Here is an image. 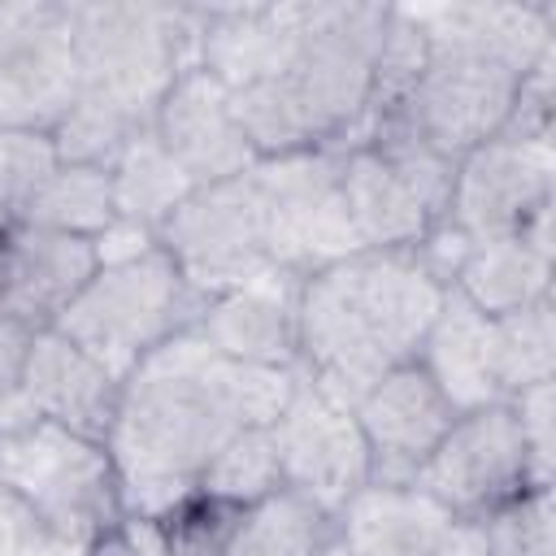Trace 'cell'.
<instances>
[{
  "instance_id": "cell-1",
  "label": "cell",
  "mask_w": 556,
  "mask_h": 556,
  "mask_svg": "<svg viewBox=\"0 0 556 556\" xmlns=\"http://www.w3.org/2000/svg\"><path fill=\"white\" fill-rule=\"evenodd\" d=\"M291 387L295 369L226 361L195 330L143 356L122 378L104 439L126 517H156L195 495L208 460L239 430L274 426Z\"/></svg>"
},
{
  "instance_id": "cell-2",
  "label": "cell",
  "mask_w": 556,
  "mask_h": 556,
  "mask_svg": "<svg viewBox=\"0 0 556 556\" xmlns=\"http://www.w3.org/2000/svg\"><path fill=\"white\" fill-rule=\"evenodd\" d=\"M447 287L413 248L356 252L300 287L295 369L356 404L387 369L417 356Z\"/></svg>"
},
{
  "instance_id": "cell-3",
  "label": "cell",
  "mask_w": 556,
  "mask_h": 556,
  "mask_svg": "<svg viewBox=\"0 0 556 556\" xmlns=\"http://www.w3.org/2000/svg\"><path fill=\"white\" fill-rule=\"evenodd\" d=\"M387 17L391 4H308V22L287 70L230 91L256 161L361 143Z\"/></svg>"
},
{
  "instance_id": "cell-4",
  "label": "cell",
  "mask_w": 556,
  "mask_h": 556,
  "mask_svg": "<svg viewBox=\"0 0 556 556\" xmlns=\"http://www.w3.org/2000/svg\"><path fill=\"white\" fill-rule=\"evenodd\" d=\"M70 26L78 61L74 96L109 109L135 130H148L165 91L200 65L204 9L70 0Z\"/></svg>"
},
{
  "instance_id": "cell-5",
  "label": "cell",
  "mask_w": 556,
  "mask_h": 556,
  "mask_svg": "<svg viewBox=\"0 0 556 556\" xmlns=\"http://www.w3.org/2000/svg\"><path fill=\"white\" fill-rule=\"evenodd\" d=\"M204 304L208 300L178 274V265L152 248L139 261L96 269L52 330L74 339L109 374L126 378L143 356L195 330Z\"/></svg>"
},
{
  "instance_id": "cell-6",
  "label": "cell",
  "mask_w": 556,
  "mask_h": 556,
  "mask_svg": "<svg viewBox=\"0 0 556 556\" xmlns=\"http://www.w3.org/2000/svg\"><path fill=\"white\" fill-rule=\"evenodd\" d=\"M0 482L48 530L83 547L122 530L126 521L109 447L43 417L17 430H0Z\"/></svg>"
},
{
  "instance_id": "cell-7",
  "label": "cell",
  "mask_w": 556,
  "mask_h": 556,
  "mask_svg": "<svg viewBox=\"0 0 556 556\" xmlns=\"http://www.w3.org/2000/svg\"><path fill=\"white\" fill-rule=\"evenodd\" d=\"M252 178L261 191L269 265L295 278H313L365 252L343 204V148L256 161Z\"/></svg>"
},
{
  "instance_id": "cell-8",
  "label": "cell",
  "mask_w": 556,
  "mask_h": 556,
  "mask_svg": "<svg viewBox=\"0 0 556 556\" xmlns=\"http://www.w3.org/2000/svg\"><path fill=\"white\" fill-rule=\"evenodd\" d=\"M521 78L526 74H517L513 65L486 52L430 43V56L417 83L404 91L395 109L378 113L374 122H395L421 143H430L434 152H443L447 161H460L469 148L495 139L508 126Z\"/></svg>"
},
{
  "instance_id": "cell-9",
  "label": "cell",
  "mask_w": 556,
  "mask_h": 556,
  "mask_svg": "<svg viewBox=\"0 0 556 556\" xmlns=\"http://www.w3.org/2000/svg\"><path fill=\"white\" fill-rule=\"evenodd\" d=\"M252 169L226 182L195 187L156 230V248L204 300L274 269L265 252V217Z\"/></svg>"
},
{
  "instance_id": "cell-10",
  "label": "cell",
  "mask_w": 556,
  "mask_h": 556,
  "mask_svg": "<svg viewBox=\"0 0 556 556\" xmlns=\"http://www.w3.org/2000/svg\"><path fill=\"white\" fill-rule=\"evenodd\" d=\"M413 486L434 495L452 517H486L534 491L517 413L508 400L465 408L417 469Z\"/></svg>"
},
{
  "instance_id": "cell-11",
  "label": "cell",
  "mask_w": 556,
  "mask_h": 556,
  "mask_svg": "<svg viewBox=\"0 0 556 556\" xmlns=\"http://www.w3.org/2000/svg\"><path fill=\"white\" fill-rule=\"evenodd\" d=\"M78 91L65 0H0V130L48 135Z\"/></svg>"
},
{
  "instance_id": "cell-12",
  "label": "cell",
  "mask_w": 556,
  "mask_h": 556,
  "mask_svg": "<svg viewBox=\"0 0 556 556\" xmlns=\"http://www.w3.org/2000/svg\"><path fill=\"white\" fill-rule=\"evenodd\" d=\"M282 486L339 513L361 486H369V447L352 404L321 391L295 369V387L278 421L269 426Z\"/></svg>"
},
{
  "instance_id": "cell-13",
  "label": "cell",
  "mask_w": 556,
  "mask_h": 556,
  "mask_svg": "<svg viewBox=\"0 0 556 556\" xmlns=\"http://www.w3.org/2000/svg\"><path fill=\"white\" fill-rule=\"evenodd\" d=\"M556 152L552 139L495 135L469 148L452 174L447 222L473 243L517 235L539 208L552 204Z\"/></svg>"
},
{
  "instance_id": "cell-14",
  "label": "cell",
  "mask_w": 556,
  "mask_h": 556,
  "mask_svg": "<svg viewBox=\"0 0 556 556\" xmlns=\"http://www.w3.org/2000/svg\"><path fill=\"white\" fill-rule=\"evenodd\" d=\"M352 413L369 447V482H387V486H408L426 465V456L447 434V426L456 421L452 400L434 387V378L417 361L387 369L352 404Z\"/></svg>"
},
{
  "instance_id": "cell-15",
  "label": "cell",
  "mask_w": 556,
  "mask_h": 556,
  "mask_svg": "<svg viewBox=\"0 0 556 556\" xmlns=\"http://www.w3.org/2000/svg\"><path fill=\"white\" fill-rule=\"evenodd\" d=\"M152 135L195 187L239 178L256 165V152L235 117L230 91L200 65L165 91L152 113Z\"/></svg>"
},
{
  "instance_id": "cell-16",
  "label": "cell",
  "mask_w": 556,
  "mask_h": 556,
  "mask_svg": "<svg viewBox=\"0 0 556 556\" xmlns=\"http://www.w3.org/2000/svg\"><path fill=\"white\" fill-rule=\"evenodd\" d=\"M96 269L91 239L13 222L0 230V313L26 330H48L78 300Z\"/></svg>"
},
{
  "instance_id": "cell-17",
  "label": "cell",
  "mask_w": 556,
  "mask_h": 556,
  "mask_svg": "<svg viewBox=\"0 0 556 556\" xmlns=\"http://www.w3.org/2000/svg\"><path fill=\"white\" fill-rule=\"evenodd\" d=\"M300 287L287 269H265L252 282L222 291L204 304L195 334L226 361L295 369L300 356Z\"/></svg>"
},
{
  "instance_id": "cell-18",
  "label": "cell",
  "mask_w": 556,
  "mask_h": 556,
  "mask_svg": "<svg viewBox=\"0 0 556 556\" xmlns=\"http://www.w3.org/2000/svg\"><path fill=\"white\" fill-rule=\"evenodd\" d=\"M17 395L26 400V408L35 417L104 443L113 430V417H117L122 378L109 374L96 356H87L74 339H65L61 330L48 326V330L30 334Z\"/></svg>"
},
{
  "instance_id": "cell-19",
  "label": "cell",
  "mask_w": 556,
  "mask_h": 556,
  "mask_svg": "<svg viewBox=\"0 0 556 556\" xmlns=\"http://www.w3.org/2000/svg\"><path fill=\"white\" fill-rule=\"evenodd\" d=\"M308 4H235L204 9L200 70H208L226 91L278 78L300 48Z\"/></svg>"
},
{
  "instance_id": "cell-20",
  "label": "cell",
  "mask_w": 556,
  "mask_h": 556,
  "mask_svg": "<svg viewBox=\"0 0 556 556\" xmlns=\"http://www.w3.org/2000/svg\"><path fill=\"white\" fill-rule=\"evenodd\" d=\"M426 43L486 52L517 74H530L556 52V4H408Z\"/></svg>"
},
{
  "instance_id": "cell-21",
  "label": "cell",
  "mask_w": 556,
  "mask_h": 556,
  "mask_svg": "<svg viewBox=\"0 0 556 556\" xmlns=\"http://www.w3.org/2000/svg\"><path fill=\"white\" fill-rule=\"evenodd\" d=\"M452 521L456 517L413 482H369L339 508V543L348 556H434Z\"/></svg>"
},
{
  "instance_id": "cell-22",
  "label": "cell",
  "mask_w": 556,
  "mask_h": 556,
  "mask_svg": "<svg viewBox=\"0 0 556 556\" xmlns=\"http://www.w3.org/2000/svg\"><path fill=\"white\" fill-rule=\"evenodd\" d=\"M343 204L365 252L417 248L421 235L434 222H443L408 187V178H400V169L387 156H378L369 143L343 148Z\"/></svg>"
},
{
  "instance_id": "cell-23",
  "label": "cell",
  "mask_w": 556,
  "mask_h": 556,
  "mask_svg": "<svg viewBox=\"0 0 556 556\" xmlns=\"http://www.w3.org/2000/svg\"><path fill=\"white\" fill-rule=\"evenodd\" d=\"M413 361L434 378V387L452 400L456 413L500 400L495 378H491V317L478 313L452 287Z\"/></svg>"
},
{
  "instance_id": "cell-24",
  "label": "cell",
  "mask_w": 556,
  "mask_h": 556,
  "mask_svg": "<svg viewBox=\"0 0 556 556\" xmlns=\"http://www.w3.org/2000/svg\"><path fill=\"white\" fill-rule=\"evenodd\" d=\"M452 291H460L486 317L530 308L552 295V256L534 252L521 235L473 243L452 278Z\"/></svg>"
},
{
  "instance_id": "cell-25",
  "label": "cell",
  "mask_w": 556,
  "mask_h": 556,
  "mask_svg": "<svg viewBox=\"0 0 556 556\" xmlns=\"http://www.w3.org/2000/svg\"><path fill=\"white\" fill-rule=\"evenodd\" d=\"M330 543H339V513L278 486L239 508L222 556H321Z\"/></svg>"
},
{
  "instance_id": "cell-26",
  "label": "cell",
  "mask_w": 556,
  "mask_h": 556,
  "mask_svg": "<svg viewBox=\"0 0 556 556\" xmlns=\"http://www.w3.org/2000/svg\"><path fill=\"white\" fill-rule=\"evenodd\" d=\"M109 178H113V208H117V217L135 222V226H148V230H161V222L195 191V182L156 143L152 126L126 139V148L109 165Z\"/></svg>"
},
{
  "instance_id": "cell-27",
  "label": "cell",
  "mask_w": 556,
  "mask_h": 556,
  "mask_svg": "<svg viewBox=\"0 0 556 556\" xmlns=\"http://www.w3.org/2000/svg\"><path fill=\"white\" fill-rule=\"evenodd\" d=\"M113 217H117V208H113V178H109V169L56 161L48 169V178L35 187V195H30V204L22 208L17 222L48 226V230L78 235V239H96Z\"/></svg>"
},
{
  "instance_id": "cell-28",
  "label": "cell",
  "mask_w": 556,
  "mask_h": 556,
  "mask_svg": "<svg viewBox=\"0 0 556 556\" xmlns=\"http://www.w3.org/2000/svg\"><path fill=\"white\" fill-rule=\"evenodd\" d=\"M556 374V313H552V295L491 317V378L500 400H513L526 387L552 382Z\"/></svg>"
},
{
  "instance_id": "cell-29",
  "label": "cell",
  "mask_w": 556,
  "mask_h": 556,
  "mask_svg": "<svg viewBox=\"0 0 556 556\" xmlns=\"http://www.w3.org/2000/svg\"><path fill=\"white\" fill-rule=\"evenodd\" d=\"M282 486V473H278V456H274V439H269V426H252V430H239L204 469L200 478V495H213L230 508H248L265 495H274Z\"/></svg>"
},
{
  "instance_id": "cell-30",
  "label": "cell",
  "mask_w": 556,
  "mask_h": 556,
  "mask_svg": "<svg viewBox=\"0 0 556 556\" xmlns=\"http://www.w3.org/2000/svg\"><path fill=\"white\" fill-rule=\"evenodd\" d=\"M56 165L52 139L39 130H0V230L22 217L35 187Z\"/></svg>"
},
{
  "instance_id": "cell-31",
  "label": "cell",
  "mask_w": 556,
  "mask_h": 556,
  "mask_svg": "<svg viewBox=\"0 0 556 556\" xmlns=\"http://www.w3.org/2000/svg\"><path fill=\"white\" fill-rule=\"evenodd\" d=\"M486 534L495 556H556L552 543V486H534L504 508L486 513Z\"/></svg>"
},
{
  "instance_id": "cell-32",
  "label": "cell",
  "mask_w": 556,
  "mask_h": 556,
  "mask_svg": "<svg viewBox=\"0 0 556 556\" xmlns=\"http://www.w3.org/2000/svg\"><path fill=\"white\" fill-rule=\"evenodd\" d=\"M87 547L48 530L4 482H0V556H83Z\"/></svg>"
},
{
  "instance_id": "cell-33",
  "label": "cell",
  "mask_w": 556,
  "mask_h": 556,
  "mask_svg": "<svg viewBox=\"0 0 556 556\" xmlns=\"http://www.w3.org/2000/svg\"><path fill=\"white\" fill-rule=\"evenodd\" d=\"M508 404L517 413V430H521V443H526L534 486H552V382L526 387Z\"/></svg>"
},
{
  "instance_id": "cell-34",
  "label": "cell",
  "mask_w": 556,
  "mask_h": 556,
  "mask_svg": "<svg viewBox=\"0 0 556 556\" xmlns=\"http://www.w3.org/2000/svg\"><path fill=\"white\" fill-rule=\"evenodd\" d=\"M91 243H96V265H100V269H109V265H126V261L148 256V252L156 248V230L113 217V222H109Z\"/></svg>"
},
{
  "instance_id": "cell-35",
  "label": "cell",
  "mask_w": 556,
  "mask_h": 556,
  "mask_svg": "<svg viewBox=\"0 0 556 556\" xmlns=\"http://www.w3.org/2000/svg\"><path fill=\"white\" fill-rule=\"evenodd\" d=\"M30 334L22 321L4 317L0 313V404L17 391V378H22V361H26V348H30Z\"/></svg>"
},
{
  "instance_id": "cell-36",
  "label": "cell",
  "mask_w": 556,
  "mask_h": 556,
  "mask_svg": "<svg viewBox=\"0 0 556 556\" xmlns=\"http://www.w3.org/2000/svg\"><path fill=\"white\" fill-rule=\"evenodd\" d=\"M434 556H495L491 547V534H486V521L482 517H456L443 547Z\"/></svg>"
},
{
  "instance_id": "cell-37",
  "label": "cell",
  "mask_w": 556,
  "mask_h": 556,
  "mask_svg": "<svg viewBox=\"0 0 556 556\" xmlns=\"http://www.w3.org/2000/svg\"><path fill=\"white\" fill-rule=\"evenodd\" d=\"M83 556H139L130 543H126V534L122 530H113V534H104V539H96Z\"/></svg>"
},
{
  "instance_id": "cell-38",
  "label": "cell",
  "mask_w": 556,
  "mask_h": 556,
  "mask_svg": "<svg viewBox=\"0 0 556 556\" xmlns=\"http://www.w3.org/2000/svg\"><path fill=\"white\" fill-rule=\"evenodd\" d=\"M321 556H348V552H343V543H330V547H326Z\"/></svg>"
}]
</instances>
